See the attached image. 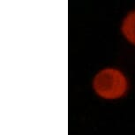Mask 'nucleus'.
Returning a JSON list of instances; mask_svg holds the SVG:
<instances>
[{"label": "nucleus", "instance_id": "2", "mask_svg": "<svg viewBox=\"0 0 135 135\" xmlns=\"http://www.w3.org/2000/svg\"><path fill=\"white\" fill-rule=\"evenodd\" d=\"M121 31L124 38L135 45V11L130 12L124 17L121 25Z\"/></svg>", "mask_w": 135, "mask_h": 135}, {"label": "nucleus", "instance_id": "1", "mask_svg": "<svg viewBox=\"0 0 135 135\" xmlns=\"http://www.w3.org/2000/svg\"><path fill=\"white\" fill-rule=\"evenodd\" d=\"M93 88L100 97L106 100H115L121 98L126 93L128 81L120 70L105 68L95 76Z\"/></svg>", "mask_w": 135, "mask_h": 135}]
</instances>
